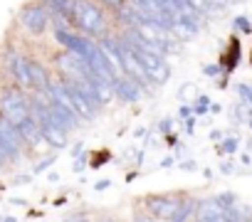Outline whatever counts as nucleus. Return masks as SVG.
Returning a JSON list of instances; mask_svg holds the SVG:
<instances>
[{"instance_id": "a211bd4d", "label": "nucleus", "mask_w": 252, "mask_h": 222, "mask_svg": "<svg viewBox=\"0 0 252 222\" xmlns=\"http://www.w3.org/2000/svg\"><path fill=\"white\" fill-rule=\"evenodd\" d=\"M50 163H52V158H47V161H42L40 166H35V173H42V170H45V168H47Z\"/></svg>"}, {"instance_id": "f8f14e48", "label": "nucleus", "mask_w": 252, "mask_h": 222, "mask_svg": "<svg viewBox=\"0 0 252 222\" xmlns=\"http://www.w3.org/2000/svg\"><path fill=\"white\" fill-rule=\"evenodd\" d=\"M195 96H198V89H195V84H183V86H181V94H178V99H181L186 106H188V104H190Z\"/></svg>"}, {"instance_id": "f03ea898", "label": "nucleus", "mask_w": 252, "mask_h": 222, "mask_svg": "<svg viewBox=\"0 0 252 222\" xmlns=\"http://www.w3.org/2000/svg\"><path fill=\"white\" fill-rule=\"evenodd\" d=\"M74 23H77L82 30L92 32V35H101L104 28H106L101 10H99L96 5L87 3V0H77V5H74Z\"/></svg>"}, {"instance_id": "9b49d317", "label": "nucleus", "mask_w": 252, "mask_h": 222, "mask_svg": "<svg viewBox=\"0 0 252 222\" xmlns=\"http://www.w3.org/2000/svg\"><path fill=\"white\" fill-rule=\"evenodd\" d=\"M30 82H32V86H35L37 91H45V89L50 86V79H47V72L42 69V64L30 62Z\"/></svg>"}, {"instance_id": "b1692460", "label": "nucleus", "mask_w": 252, "mask_h": 222, "mask_svg": "<svg viewBox=\"0 0 252 222\" xmlns=\"http://www.w3.org/2000/svg\"><path fill=\"white\" fill-rule=\"evenodd\" d=\"M134 222H154V217H146V215H139Z\"/></svg>"}, {"instance_id": "423d86ee", "label": "nucleus", "mask_w": 252, "mask_h": 222, "mask_svg": "<svg viewBox=\"0 0 252 222\" xmlns=\"http://www.w3.org/2000/svg\"><path fill=\"white\" fill-rule=\"evenodd\" d=\"M20 20L32 35H42L50 25V10L45 5H30L20 13Z\"/></svg>"}, {"instance_id": "a878e982", "label": "nucleus", "mask_w": 252, "mask_h": 222, "mask_svg": "<svg viewBox=\"0 0 252 222\" xmlns=\"http://www.w3.org/2000/svg\"><path fill=\"white\" fill-rule=\"evenodd\" d=\"M245 121H247V124L252 126V109H250V111H247V114H245Z\"/></svg>"}, {"instance_id": "412c9836", "label": "nucleus", "mask_w": 252, "mask_h": 222, "mask_svg": "<svg viewBox=\"0 0 252 222\" xmlns=\"http://www.w3.org/2000/svg\"><path fill=\"white\" fill-rule=\"evenodd\" d=\"M168 129H171V121H168V119H166V121H161V131H163V134H168Z\"/></svg>"}, {"instance_id": "dca6fc26", "label": "nucleus", "mask_w": 252, "mask_h": 222, "mask_svg": "<svg viewBox=\"0 0 252 222\" xmlns=\"http://www.w3.org/2000/svg\"><path fill=\"white\" fill-rule=\"evenodd\" d=\"M203 74L205 77H218L220 74V67L218 64H208V67H203Z\"/></svg>"}, {"instance_id": "cd10ccee", "label": "nucleus", "mask_w": 252, "mask_h": 222, "mask_svg": "<svg viewBox=\"0 0 252 222\" xmlns=\"http://www.w3.org/2000/svg\"><path fill=\"white\" fill-rule=\"evenodd\" d=\"M5 161H8V158H5V153H3V148H0V166H3Z\"/></svg>"}, {"instance_id": "ddd939ff", "label": "nucleus", "mask_w": 252, "mask_h": 222, "mask_svg": "<svg viewBox=\"0 0 252 222\" xmlns=\"http://www.w3.org/2000/svg\"><path fill=\"white\" fill-rule=\"evenodd\" d=\"M235 89H237V94L242 96V101H247L250 109H252V86H250V84H237Z\"/></svg>"}, {"instance_id": "0eeeda50", "label": "nucleus", "mask_w": 252, "mask_h": 222, "mask_svg": "<svg viewBox=\"0 0 252 222\" xmlns=\"http://www.w3.org/2000/svg\"><path fill=\"white\" fill-rule=\"evenodd\" d=\"M5 64H8V69H10V74H13V79H15L18 84L32 86V82H30V59H25V57L18 55V52H8Z\"/></svg>"}, {"instance_id": "5701e85b", "label": "nucleus", "mask_w": 252, "mask_h": 222, "mask_svg": "<svg viewBox=\"0 0 252 222\" xmlns=\"http://www.w3.org/2000/svg\"><path fill=\"white\" fill-rule=\"evenodd\" d=\"M220 139H222L220 131H210V141H220Z\"/></svg>"}, {"instance_id": "4be33fe9", "label": "nucleus", "mask_w": 252, "mask_h": 222, "mask_svg": "<svg viewBox=\"0 0 252 222\" xmlns=\"http://www.w3.org/2000/svg\"><path fill=\"white\" fill-rule=\"evenodd\" d=\"M186 129H188V134H193V129H195V119H193V121L188 119V121H186Z\"/></svg>"}, {"instance_id": "20e7f679", "label": "nucleus", "mask_w": 252, "mask_h": 222, "mask_svg": "<svg viewBox=\"0 0 252 222\" xmlns=\"http://www.w3.org/2000/svg\"><path fill=\"white\" fill-rule=\"evenodd\" d=\"M55 40L67 50V52H74V55H79V57H89L92 52H94V42L92 40H87V37H82V35H74V32H69V30H55Z\"/></svg>"}, {"instance_id": "aec40b11", "label": "nucleus", "mask_w": 252, "mask_h": 222, "mask_svg": "<svg viewBox=\"0 0 252 222\" xmlns=\"http://www.w3.org/2000/svg\"><path fill=\"white\" fill-rule=\"evenodd\" d=\"M64 222H87V217H82V215H72V217H67Z\"/></svg>"}, {"instance_id": "2eb2a0df", "label": "nucleus", "mask_w": 252, "mask_h": 222, "mask_svg": "<svg viewBox=\"0 0 252 222\" xmlns=\"http://www.w3.org/2000/svg\"><path fill=\"white\" fill-rule=\"evenodd\" d=\"M235 28H240L242 32H252V28H250V23L245 18H235Z\"/></svg>"}, {"instance_id": "f257e3e1", "label": "nucleus", "mask_w": 252, "mask_h": 222, "mask_svg": "<svg viewBox=\"0 0 252 222\" xmlns=\"http://www.w3.org/2000/svg\"><path fill=\"white\" fill-rule=\"evenodd\" d=\"M0 109H3V119L10 121L13 126H20L23 121H28L32 116L28 99L23 96V91H15V89H8L3 94V99H0Z\"/></svg>"}, {"instance_id": "bb28decb", "label": "nucleus", "mask_w": 252, "mask_h": 222, "mask_svg": "<svg viewBox=\"0 0 252 222\" xmlns=\"http://www.w3.org/2000/svg\"><path fill=\"white\" fill-rule=\"evenodd\" d=\"M106 185H109V183H106V180H99V183H96V190H104V188H106Z\"/></svg>"}, {"instance_id": "6ab92c4d", "label": "nucleus", "mask_w": 252, "mask_h": 222, "mask_svg": "<svg viewBox=\"0 0 252 222\" xmlns=\"http://www.w3.org/2000/svg\"><path fill=\"white\" fill-rule=\"evenodd\" d=\"M190 111H193V109L183 104V109H181V114H178V116H181V119H188V116H190Z\"/></svg>"}, {"instance_id": "9d476101", "label": "nucleus", "mask_w": 252, "mask_h": 222, "mask_svg": "<svg viewBox=\"0 0 252 222\" xmlns=\"http://www.w3.org/2000/svg\"><path fill=\"white\" fill-rule=\"evenodd\" d=\"M173 37H178V40H193L195 35H198V25H195V20H176L173 23V28L168 30Z\"/></svg>"}, {"instance_id": "1a4fd4ad", "label": "nucleus", "mask_w": 252, "mask_h": 222, "mask_svg": "<svg viewBox=\"0 0 252 222\" xmlns=\"http://www.w3.org/2000/svg\"><path fill=\"white\" fill-rule=\"evenodd\" d=\"M18 131H20V136H23V141L25 143H30V146H37L40 141H42V131H40V124L30 116L28 121H23L20 126H18Z\"/></svg>"}, {"instance_id": "c756f323", "label": "nucleus", "mask_w": 252, "mask_h": 222, "mask_svg": "<svg viewBox=\"0 0 252 222\" xmlns=\"http://www.w3.org/2000/svg\"><path fill=\"white\" fill-rule=\"evenodd\" d=\"M106 222H109V220H106Z\"/></svg>"}, {"instance_id": "4468645a", "label": "nucleus", "mask_w": 252, "mask_h": 222, "mask_svg": "<svg viewBox=\"0 0 252 222\" xmlns=\"http://www.w3.org/2000/svg\"><path fill=\"white\" fill-rule=\"evenodd\" d=\"M220 151H222V153H235V151H237V139H225Z\"/></svg>"}, {"instance_id": "6e6552de", "label": "nucleus", "mask_w": 252, "mask_h": 222, "mask_svg": "<svg viewBox=\"0 0 252 222\" xmlns=\"http://www.w3.org/2000/svg\"><path fill=\"white\" fill-rule=\"evenodd\" d=\"M141 91H144V86L136 82V79H131V77H116L114 79V94L121 99V101H139L141 99Z\"/></svg>"}, {"instance_id": "39448f33", "label": "nucleus", "mask_w": 252, "mask_h": 222, "mask_svg": "<svg viewBox=\"0 0 252 222\" xmlns=\"http://www.w3.org/2000/svg\"><path fill=\"white\" fill-rule=\"evenodd\" d=\"M146 207H149V215L154 220H168L171 222L176 217L181 202L171 195H151V197H146Z\"/></svg>"}, {"instance_id": "c85d7f7f", "label": "nucleus", "mask_w": 252, "mask_h": 222, "mask_svg": "<svg viewBox=\"0 0 252 222\" xmlns=\"http://www.w3.org/2000/svg\"><path fill=\"white\" fill-rule=\"evenodd\" d=\"M250 148H252V141H250Z\"/></svg>"}, {"instance_id": "393cba45", "label": "nucleus", "mask_w": 252, "mask_h": 222, "mask_svg": "<svg viewBox=\"0 0 252 222\" xmlns=\"http://www.w3.org/2000/svg\"><path fill=\"white\" fill-rule=\"evenodd\" d=\"M208 111H213V114H218V111H220V104H210V106H208Z\"/></svg>"}, {"instance_id": "f3484780", "label": "nucleus", "mask_w": 252, "mask_h": 222, "mask_svg": "<svg viewBox=\"0 0 252 222\" xmlns=\"http://www.w3.org/2000/svg\"><path fill=\"white\" fill-rule=\"evenodd\" d=\"M101 3H104V5H109V8H121L124 0H101Z\"/></svg>"}, {"instance_id": "7ed1b4c3", "label": "nucleus", "mask_w": 252, "mask_h": 222, "mask_svg": "<svg viewBox=\"0 0 252 222\" xmlns=\"http://www.w3.org/2000/svg\"><path fill=\"white\" fill-rule=\"evenodd\" d=\"M23 136L18 131V126H13L10 121H5L0 116V148H3L5 158L8 161H18L20 158V151H23Z\"/></svg>"}]
</instances>
